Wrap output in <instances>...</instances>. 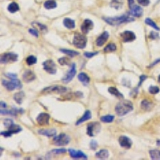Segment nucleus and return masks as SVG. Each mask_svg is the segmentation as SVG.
I'll use <instances>...</instances> for the list:
<instances>
[{"label": "nucleus", "mask_w": 160, "mask_h": 160, "mask_svg": "<svg viewBox=\"0 0 160 160\" xmlns=\"http://www.w3.org/2000/svg\"><path fill=\"white\" fill-rule=\"evenodd\" d=\"M18 113L22 114L23 113V110L22 109H18L15 107H13L12 109L8 111V110H2L1 109V115H9L16 116L18 115Z\"/></svg>", "instance_id": "6ab92c4d"}, {"label": "nucleus", "mask_w": 160, "mask_h": 160, "mask_svg": "<svg viewBox=\"0 0 160 160\" xmlns=\"http://www.w3.org/2000/svg\"><path fill=\"white\" fill-rule=\"evenodd\" d=\"M116 49H117V47H116V45L115 43H109V44L106 46V47H105L103 51L106 53H110V52L115 51Z\"/></svg>", "instance_id": "72a5a7b5"}, {"label": "nucleus", "mask_w": 160, "mask_h": 160, "mask_svg": "<svg viewBox=\"0 0 160 160\" xmlns=\"http://www.w3.org/2000/svg\"><path fill=\"white\" fill-rule=\"evenodd\" d=\"M133 103L129 100H122L116 105L115 112L118 116H123L133 111Z\"/></svg>", "instance_id": "f03ea898"}, {"label": "nucleus", "mask_w": 160, "mask_h": 160, "mask_svg": "<svg viewBox=\"0 0 160 160\" xmlns=\"http://www.w3.org/2000/svg\"><path fill=\"white\" fill-rule=\"evenodd\" d=\"M42 67H43V69L47 71L48 74L55 75L56 72H57V67H56L55 63L51 59L45 61V62L42 63Z\"/></svg>", "instance_id": "6e6552de"}, {"label": "nucleus", "mask_w": 160, "mask_h": 160, "mask_svg": "<svg viewBox=\"0 0 160 160\" xmlns=\"http://www.w3.org/2000/svg\"><path fill=\"white\" fill-rule=\"evenodd\" d=\"M98 52H94V53H91V52H85L84 53V56L87 57V58H92L93 56L98 55Z\"/></svg>", "instance_id": "de8ad7c7"}, {"label": "nucleus", "mask_w": 160, "mask_h": 160, "mask_svg": "<svg viewBox=\"0 0 160 160\" xmlns=\"http://www.w3.org/2000/svg\"><path fill=\"white\" fill-rule=\"evenodd\" d=\"M128 1V5H129V7H131L134 5V0H127Z\"/></svg>", "instance_id": "864d4df0"}, {"label": "nucleus", "mask_w": 160, "mask_h": 160, "mask_svg": "<svg viewBox=\"0 0 160 160\" xmlns=\"http://www.w3.org/2000/svg\"><path fill=\"white\" fill-rule=\"evenodd\" d=\"M87 37L83 35L75 34L73 38V45L78 49H83L87 46Z\"/></svg>", "instance_id": "20e7f679"}, {"label": "nucleus", "mask_w": 160, "mask_h": 160, "mask_svg": "<svg viewBox=\"0 0 160 160\" xmlns=\"http://www.w3.org/2000/svg\"><path fill=\"white\" fill-rule=\"evenodd\" d=\"M32 25L35 27V29H39L40 31L42 32H47V27L43 24H41L39 22H32Z\"/></svg>", "instance_id": "c9c22d12"}, {"label": "nucleus", "mask_w": 160, "mask_h": 160, "mask_svg": "<svg viewBox=\"0 0 160 160\" xmlns=\"http://www.w3.org/2000/svg\"><path fill=\"white\" fill-rule=\"evenodd\" d=\"M49 120H50V115L47 113H44L42 112L40 113L37 118H36V121L38 122L40 126H47L49 124Z\"/></svg>", "instance_id": "9b49d317"}, {"label": "nucleus", "mask_w": 160, "mask_h": 160, "mask_svg": "<svg viewBox=\"0 0 160 160\" xmlns=\"http://www.w3.org/2000/svg\"><path fill=\"white\" fill-rule=\"evenodd\" d=\"M100 124L98 122H91L87 125V135L91 137L95 136L100 131Z\"/></svg>", "instance_id": "0eeeda50"}, {"label": "nucleus", "mask_w": 160, "mask_h": 160, "mask_svg": "<svg viewBox=\"0 0 160 160\" xmlns=\"http://www.w3.org/2000/svg\"><path fill=\"white\" fill-rule=\"evenodd\" d=\"M108 38H109V33H108L107 31H104V32H103L101 35H99V37L96 39V46H97V47H102V46H103V45L105 44V42L107 41Z\"/></svg>", "instance_id": "dca6fc26"}, {"label": "nucleus", "mask_w": 160, "mask_h": 160, "mask_svg": "<svg viewBox=\"0 0 160 160\" xmlns=\"http://www.w3.org/2000/svg\"><path fill=\"white\" fill-rule=\"evenodd\" d=\"M78 79L79 80L80 82H82L84 86H87V85L89 84L90 80H91L89 78V76L87 75L86 73H83V72H81L80 74H78Z\"/></svg>", "instance_id": "412c9836"}, {"label": "nucleus", "mask_w": 160, "mask_h": 160, "mask_svg": "<svg viewBox=\"0 0 160 160\" xmlns=\"http://www.w3.org/2000/svg\"><path fill=\"white\" fill-rule=\"evenodd\" d=\"M94 28V23L91 19H85L81 25V31L82 33L86 34L89 33L90 31Z\"/></svg>", "instance_id": "ddd939ff"}, {"label": "nucleus", "mask_w": 160, "mask_h": 160, "mask_svg": "<svg viewBox=\"0 0 160 160\" xmlns=\"http://www.w3.org/2000/svg\"><path fill=\"white\" fill-rule=\"evenodd\" d=\"M91 118V113L90 111H85L84 115L79 118V119L76 122V126H78L79 124L82 123V122H86L87 120H89Z\"/></svg>", "instance_id": "5701e85b"}, {"label": "nucleus", "mask_w": 160, "mask_h": 160, "mask_svg": "<svg viewBox=\"0 0 160 160\" xmlns=\"http://www.w3.org/2000/svg\"><path fill=\"white\" fill-rule=\"evenodd\" d=\"M58 63L62 66H67V65L70 64V60L69 58L67 57H62V58H58Z\"/></svg>", "instance_id": "58836bf2"}, {"label": "nucleus", "mask_w": 160, "mask_h": 160, "mask_svg": "<svg viewBox=\"0 0 160 160\" xmlns=\"http://www.w3.org/2000/svg\"><path fill=\"white\" fill-rule=\"evenodd\" d=\"M18 59V55L15 53H5L1 56V63L7 64L10 62H15Z\"/></svg>", "instance_id": "9d476101"}, {"label": "nucleus", "mask_w": 160, "mask_h": 160, "mask_svg": "<svg viewBox=\"0 0 160 160\" xmlns=\"http://www.w3.org/2000/svg\"><path fill=\"white\" fill-rule=\"evenodd\" d=\"M153 107V104L152 102H149L148 100L144 99L142 100V102H141V108H142L143 111H149Z\"/></svg>", "instance_id": "a878e982"}, {"label": "nucleus", "mask_w": 160, "mask_h": 160, "mask_svg": "<svg viewBox=\"0 0 160 160\" xmlns=\"http://www.w3.org/2000/svg\"><path fill=\"white\" fill-rule=\"evenodd\" d=\"M111 7L116 10L120 9L122 7V2L121 0H112L111 2Z\"/></svg>", "instance_id": "473e14b6"}, {"label": "nucleus", "mask_w": 160, "mask_h": 160, "mask_svg": "<svg viewBox=\"0 0 160 160\" xmlns=\"http://www.w3.org/2000/svg\"><path fill=\"white\" fill-rule=\"evenodd\" d=\"M29 33L31 34L32 35L35 36L36 38H38V31H37V29H35V28H32V29H29Z\"/></svg>", "instance_id": "49530a36"}, {"label": "nucleus", "mask_w": 160, "mask_h": 160, "mask_svg": "<svg viewBox=\"0 0 160 160\" xmlns=\"http://www.w3.org/2000/svg\"><path fill=\"white\" fill-rule=\"evenodd\" d=\"M149 154L151 159H160V151L158 150H151L149 151Z\"/></svg>", "instance_id": "2f4dec72"}, {"label": "nucleus", "mask_w": 160, "mask_h": 160, "mask_svg": "<svg viewBox=\"0 0 160 160\" xmlns=\"http://www.w3.org/2000/svg\"><path fill=\"white\" fill-rule=\"evenodd\" d=\"M3 124L7 128H9L11 125L14 124V122L13 120L11 119V118H6V119L3 120Z\"/></svg>", "instance_id": "a19ab883"}, {"label": "nucleus", "mask_w": 160, "mask_h": 160, "mask_svg": "<svg viewBox=\"0 0 160 160\" xmlns=\"http://www.w3.org/2000/svg\"><path fill=\"white\" fill-rule=\"evenodd\" d=\"M36 76L31 70H27L22 75V79L25 82H31L35 79Z\"/></svg>", "instance_id": "f3484780"}, {"label": "nucleus", "mask_w": 160, "mask_h": 160, "mask_svg": "<svg viewBox=\"0 0 160 160\" xmlns=\"http://www.w3.org/2000/svg\"><path fill=\"white\" fill-rule=\"evenodd\" d=\"M7 10L11 13H15V12L19 11V7H18V5L16 2H11V3L8 5Z\"/></svg>", "instance_id": "c756f323"}, {"label": "nucleus", "mask_w": 160, "mask_h": 160, "mask_svg": "<svg viewBox=\"0 0 160 160\" xmlns=\"http://www.w3.org/2000/svg\"><path fill=\"white\" fill-rule=\"evenodd\" d=\"M67 91V88L65 87H62V86H51V87H47L42 91V93L43 94H62L65 93Z\"/></svg>", "instance_id": "39448f33"}, {"label": "nucleus", "mask_w": 160, "mask_h": 160, "mask_svg": "<svg viewBox=\"0 0 160 160\" xmlns=\"http://www.w3.org/2000/svg\"><path fill=\"white\" fill-rule=\"evenodd\" d=\"M102 19L104 20L107 24L111 25V26H118V25L127 23V22H133L135 20L128 15H123L115 16V17H107V18L103 17Z\"/></svg>", "instance_id": "f257e3e1"}, {"label": "nucleus", "mask_w": 160, "mask_h": 160, "mask_svg": "<svg viewBox=\"0 0 160 160\" xmlns=\"http://www.w3.org/2000/svg\"><path fill=\"white\" fill-rule=\"evenodd\" d=\"M1 135H3L5 138H9V137H11V136L12 135V134H11L9 131H1Z\"/></svg>", "instance_id": "09e8293b"}, {"label": "nucleus", "mask_w": 160, "mask_h": 160, "mask_svg": "<svg viewBox=\"0 0 160 160\" xmlns=\"http://www.w3.org/2000/svg\"><path fill=\"white\" fill-rule=\"evenodd\" d=\"M115 119V116L111 115H105L101 117L100 120L101 122H104V123H110V122H112Z\"/></svg>", "instance_id": "f704fd0d"}, {"label": "nucleus", "mask_w": 160, "mask_h": 160, "mask_svg": "<svg viewBox=\"0 0 160 160\" xmlns=\"http://www.w3.org/2000/svg\"><path fill=\"white\" fill-rule=\"evenodd\" d=\"M67 150L64 149V148H62V149H55L52 150L51 153L56 154V155H60V154H63L65 153V152H67Z\"/></svg>", "instance_id": "37998d69"}, {"label": "nucleus", "mask_w": 160, "mask_h": 160, "mask_svg": "<svg viewBox=\"0 0 160 160\" xmlns=\"http://www.w3.org/2000/svg\"><path fill=\"white\" fill-rule=\"evenodd\" d=\"M69 152L70 155L72 158L75 159H87V156L81 151H76L74 149L67 150Z\"/></svg>", "instance_id": "4468645a"}, {"label": "nucleus", "mask_w": 160, "mask_h": 160, "mask_svg": "<svg viewBox=\"0 0 160 160\" xmlns=\"http://www.w3.org/2000/svg\"><path fill=\"white\" fill-rule=\"evenodd\" d=\"M57 7V3L55 0H47L44 2V7L47 10H51Z\"/></svg>", "instance_id": "c85d7f7f"}, {"label": "nucleus", "mask_w": 160, "mask_h": 160, "mask_svg": "<svg viewBox=\"0 0 160 160\" xmlns=\"http://www.w3.org/2000/svg\"><path fill=\"white\" fill-rule=\"evenodd\" d=\"M95 156L97 158L99 159H106L109 158V151L106 149L100 150L98 152L95 154Z\"/></svg>", "instance_id": "b1692460"}, {"label": "nucleus", "mask_w": 160, "mask_h": 160, "mask_svg": "<svg viewBox=\"0 0 160 160\" xmlns=\"http://www.w3.org/2000/svg\"><path fill=\"white\" fill-rule=\"evenodd\" d=\"M2 84L3 85V87H5L6 89H7L10 91H12L15 89H21L22 87L20 80H18L17 78H11V81L2 80Z\"/></svg>", "instance_id": "7ed1b4c3"}, {"label": "nucleus", "mask_w": 160, "mask_h": 160, "mask_svg": "<svg viewBox=\"0 0 160 160\" xmlns=\"http://www.w3.org/2000/svg\"><path fill=\"white\" fill-rule=\"evenodd\" d=\"M149 38L151 39H157L158 38V34L156 33L155 31H151V33H150Z\"/></svg>", "instance_id": "c03bdc74"}, {"label": "nucleus", "mask_w": 160, "mask_h": 160, "mask_svg": "<svg viewBox=\"0 0 160 160\" xmlns=\"http://www.w3.org/2000/svg\"><path fill=\"white\" fill-rule=\"evenodd\" d=\"M90 147H91V149L94 150V151L97 149V147H98V142H97V141L95 139L91 140V142H90Z\"/></svg>", "instance_id": "79ce46f5"}, {"label": "nucleus", "mask_w": 160, "mask_h": 160, "mask_svg": "<svg viewBox=\"0 0 160 160\" xmlns=\"http://www.w3.org/2000/svg\"><path fill=\"white\" fill-rule=\"evenodd\" d=\"M142 8L137 5H133L130 7V14L134 17H141L142 15Z\"/></svg>", "instance_id": "a211bd4d"}, {"label": "nucleus", "mask_w": 160, "mask_h": 160, "mask_svg": "<svg viewBox=\"0 0 160 160\" xmlns=\"http://www.w3.org/2000/svg\"><path fill=\"white\" fill-rule=\"evenodd\" d=\"M118 142H119L120 146L125 149H130L132 146V141L127 136H121L118 138Z\"/></svg>", "instance_id": "2eb2a0df"}, {"label": "nucleus", "mask_w": 160, "mask_h": 160, "mask_svg": "<svg viewBox=\"0 0 160 160\" xmlns=\"http://www.w3.org/2000/svg\"><path fill=\"white\" fill-rule=\"evenodd\" d=\"M0 103H1V108H7V104H6V103H5L4 102H2V101H1V102H0Z\"/></svg>", "instance_id": "603ef678"}, {"label": "nucleus", "mask_w": 160, "mask_h": 160, "mask_svg": "<svg viewBox=\"0 0 160 160\" xmlns=\"http://www.w3.org/2000/svg\"><path fill=\"white\" fill-rule=\"evenodd\" d=\"M137 1L140 5L144 6V7H147L150 4V0H137Z\"/></svg>", "instance_id": "a18cd8bd"}, {"label": "nucleus", "mask_w": 160, "mask_h": 160, "mask_svg": "<svg viewBox=\"0 0 160 160\" xmlns=\"http://www.w3.org/2000/svg\"><path fill=\"white\" fill-rule=\"evenodd\" d=\"M159 88L158 87H155V86H151L149 87V92L152 95H155V94H158L159 92Z\"/></svg>", "instance_id": "ea45409f"}, {"label": "nucleus", "mask_w": 160, "mask_h": 160, "mask_svg": "<svg viewBox=\"0 0 160 160\" xmlns=\"http://www.w3.org/2000/svg\"><path fill=\"white\" fill-rule=\"evenodd\" d=\"M22 128L20 127L19 125L15 124V123H14L13 125H11V127L8 128V131H9L12 134V135H13V134L19 133L20 131H22Z\"/></svg>", "instance_id": "cd10ccee"}, {"label": "nucleus", "mask_w": 160, "mask_h": 160, "mask_svg": "<svg viewBox=\"0 0 160 160\" xmlns=\"http://www.w3.org/2000/svg\"><path fill=\"white\" fill-rule=\"evenodd\" d=\"M24 92H22V91H19V92H17L14 95V100L18 104H21L22 102V100L24 98Z\"/></svg>", "instance_id": "bb28decb"}, {"label": "nucleus", "mask_w": 160, "mask_h": 160, "mask_svg": "<svg viewBox=\"0 0 160 160\" xmlns=\"http://www.w3.org/2000/svg\"><path fill=\"white\" fill-rule=\"evenodd\" d=\"M160 62V58L159 59H157V60H155V62H153V63H152V64L151 65V66H150V67H153V66H155V65L156 64V63H158V62Z\"/></svg>", "instance_id": "5fc2aeb1"}, {"label": "nucleus", "mask_w": 160, "mask_h": 160, "mask_svg": "<svg viewBox=\"0 0 160 160\" xmlns=\"http://www.w3.org/2000/svg\"><path fill=\"white\" fill-rule=\"evenodd\" d=\"M147 75H141L140 76V81L139 82H138V87H139L141 85H142V83L145 81V79L147 78Z\"/></svg>", "instance_id": "8fccbe9b"}, {"label": "nucleus", "mask_w": 160, "mask_h": 160, "mask_svg": "<svg viewBox=\"0 0 160 160\" xmlns=\"http://www.w3.org/2000/svg\"><path fill=\"white\" fill-rule=\"evenodd\" d=\"M26 62H27V64L28 66H31V65L35 64L36 62H37V58L34 55H30L26 59Z\"/></svg>", "instance_id": "4c0bfd02"}, {"label": "nucleus", "mask_w": 160, "mask_h": 160, "mask_svg": "<svg viewBox=\"0 0 160 160\" xmlns=\"http://www.w3.org/2000/svg\"><path fill=\"white\" fill-rule=\"evenodd\" d=\"M76 74V68H75V63H71V68H70L69 71L66 74V75L62 78V82L67 84V83H69L71 80L73 79L74 77L75 76Z\"/></svg>", "instance_id": "1a4fd4ad"}, {"label": "nucleus", "mask_w": 160, "mask_h": 160, "mask_svg": "<svg viewBox=\"0 0 160 160\" xmlns=\"http://www.w3.org/2000/svg\"><path fill=\"white\" fill-rule=\"evenodd\" d=\"M145 22H146V24L148 25V26H150V27H153L154 29L157 30V31H159V28H158V27L157 26V24H156L155 22H154L153 20H151V18H146V20H145Z\"/></svg>", "instance_id": "e433bc0d"}, {"label": "nucleus", "mask_w": 160, "mask_h": 160, "mask_svg": "<svg viewBox=\"0 0 160 160\" xmlns=\"http://www.w3.org/2000/svg\"><path fill=\"white\" fill-rule=\"evenodd\" d=\"M54 143L57 146H65L67 145L71 141V138L67 135L62 133L58 135V136H55L53 138Z\"/></svg>", "instance_id": "423d86ee"}, {"label": "nucleus", "mask_w": 160, "mask_h": 160, "mask_svg": "<svg viewBox=\"0 0 160 160\" xmlns=\"http://www.w3.org/2000/svg\"><path fill=\"white\" fill-rule=\"evenodd\" d=\"M61 52H62V53H64L65 55H67L68 56H70V57H75V56L78 55H79V53H78V51H72V50H67V49H60L59 50Z\"/></svg>", "instance_id": "7c9ffc66"}, {"label": "nucleus", "mask_w": 160, "mask_h": 160, "mask_svg": "<svg viewBox=\"0 0 160 160\" xmlns=\"http://www.w3.org/2000/svg\"><path fill=\"white\" fill-rule=\"evenodd\" d=\"M156 143H157V145H158V146H160V140H157Z\"/></svg>", "instance_id": "6e6d98bb"}, {"label": "nucleus", "mask_w": 160, "mask_h": 160, "mask_svg": "<svg viewBox=\"0 0 160 160\" xmlns=\"http://www.w3.org/2000/svg\"><path fill=\"white\" fill-rule=\"evenodd\" d=\"M158 82H159V83H160V75L158 76Z\"/></svg>", "instance_id": "4d7b16f0"}, {"label": "nucleus", "mask_w": 160, "mask_h": 160, "mask_svg": "<svg viewBox=\"0 0 160 160\" xmlns=\"http://www.w3.org/2000/svg\"><path fill=\"white\" fill-rule=\"evenodd\" d=\"M108 91H109V93L111 94L112 95H115V97L118 98H121L122 99L123 98V95H122V93H120V91H118L116 87H111L108 88Z\"/></svg>", "instance_id": "393cba45"}, {"label": "nucleus", "mask_w": 160, "mask_h": 160, "mask_svg": "<svg viewBox=\"0 0 160 160\" xmlns=\"http://www.w3.org/2000/svg\"><path fill=\"white\" fill-rule=\"evenodd\" d=\"M38 133L42 135H45L47 137H55L56 135V130L47 129V130H38Z\"/></svg>", "instance_id": "aec40b11"}, {"label": "nucleus", "mask_w": 160, "mask_h": 160, "mask_svg": "<svg viewBox=\"0 0 160 160\" xmlns=\"http://www.w3.org/2000/svg\"><path fill=\"white\" fill-rule=\"evenodd\" d=\"M63 25H64V27L67 29H74L75 27V22L74 21L73 19H71L70 18H65L63 19Z\"/></svg>", "instance_id": "4be33fe9"}, {"label": "nucleus", "mask_w": 160, "mask_h": 160, "mask_svg": "<svg viewBox=\"0 0 160 160\" xmlns=\"http://www.w3.org/2000/svg\"><path fill=\"white\" fill-rule=\"evenodd\" d=\"M5 75L7 76V77H8V78H11H11H17V75H16V74L6 73V74H5Z\"/></svg>", "instance_id": "3c124183"}, {"label": "nucleus", "mask_w": 160, "mask_h": 160, "mask_svg": "<svg viewBox=\"0 0 160 160\" xmlns=\"http://www.w3.org/2000/svg\"><path fill=\"white\" fill-rule=\"evenodd\" d=\"M121 38L124 42H132L134 40H135L136 36L135 34L131 31H125L122 33H121Z\"/></svg>", "instance_id": "f8f14e48"}]
</instances>
